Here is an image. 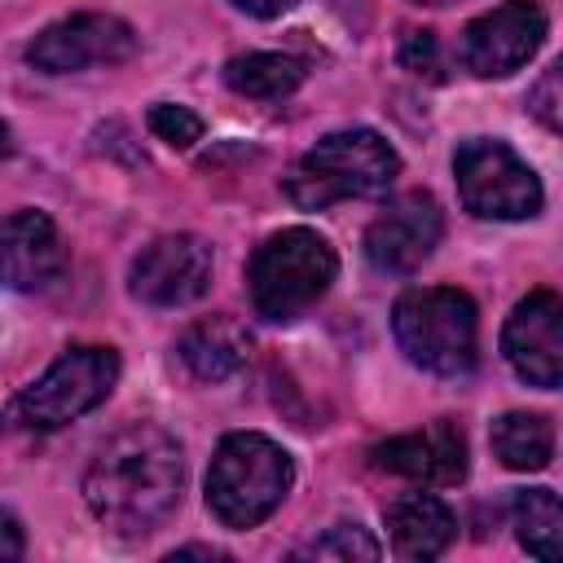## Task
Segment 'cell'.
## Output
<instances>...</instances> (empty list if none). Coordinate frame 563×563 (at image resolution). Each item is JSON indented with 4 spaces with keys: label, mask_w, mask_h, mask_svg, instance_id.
<instances>
[{
    "label": "cell",
    "mask_w": 563,
    "mask_h": 563,
    "mask_svg": "<svg viewBox=\"0 0 563 563\" xmlns=\"http://www.w3.org/2000/svg\"><path fill=\"white\" fill-rule=\"evenodd\" d=\"M233 9H242V13H251V18H277V13H286L295 0H229Z\"/></svg>",
    "instance_id": "24"
},
{
    "label": "cell",
    "mask_w": 563,
    "mask_h": 563,
    "mask_svg": "<svg viewBox=\"0 0 563 563\" xmlns=\"http://www.w3.org/2000/svg\"><path fill=\"white\" fill-rule=\"evenodd\" d=\"M299 559H347V563L352 559H378V541L361 523H334L321 537H312L299 550Z\"/></svg>",
    "instance_id": "20"
},
{
    "label": "cell",
    "mask_w": 563,
    "mask_h": 563,
    "mask_svg": "<svg viewBox=\"0 0 563 563\" xmlns=\"http://www.w3.org/2000/svg\"><path fill=\"white\" fill-rule=\"evenodd\" d=\"M440 233H444L440 202L422 189H409V194L391 198L365 229V260L378 273H396V277L413 273L431 260Z\"/></svg>",
    "instance_id": "11"
},
{
    "label": "cell",
    "mask_w": 563,
    "mask_h": 563,
    "mask_svg": "<svg viewBox=\"0 0 563 563\" xmlns=\"http://www.w3.org/2000/svg\"><path fill=\"white\" fill-rule=\"evenodd\" d=\"M501 352L523 383L563 387V299L550 290L523 295L501 325Z\"/></svg>",
    "instance_id": "12"
},
{
    "label": "cell",
    "mask_w": 563,
    "mask_h": 563,
    "mask_svg": "<svg viewBox=\"0 0 563 563\" xmlns=\"http://www.w3.org/2000/svg\"><path fill=\"white\" fill-rule=\"evenodd\" d=\"M453 176L462 207L479 220H528L541 211V180L506 141H462L453 154Z\"/></svg>",
    "instance_id": "7"
},
{
    "label": "cell",
    "mask_w": 563,
    "mask_h": 563,
    "mask_svg": "<svg viewBox=\"0 0 563 563\" xmlns=\"http://www.w3.org/2000/svg\"><path fill=\"white\" fill-rule=\"evenodd\" d=\"M246 347H251L246 330H242L238 321H229V317H202V321H194V325L180 334V343H176L185 369H189L194 378H202V383H224V378H233V374L246 365Z\"/></svg>",
    "instance_id": "16"
},
{
    "label": "cell",
    "mask_w": 563,
    "mask_h": 563,
    "mask_svg": "<svg viewBox=\"0 0 563 563\" xmlns=\"http://www.w3.org/2000/svg\"><path fill=\"white\" fill-rule=\"evenodd\" d=\"M339 260L334 246L317 233V229H282L273 233L246 268V286H251V308L264 321H295L303 317L334 282Z\"/></svg>",
    "instance_id": "5"
},
{
    "label": "cell",
    "mask_w": 563,
    "mask_h": 563,
    "mask_svg": "<svg viewBox=\"0 0 563 563\" xmlns=\"http://www.w3.org/2000/svg\"><path fill=\"white\" fill-rule=\"evenodd\" d=\"M488 444L497 453V462L506 471H541L554 453V427L541 418V413H523V409H510L493 422L488 431Z\"/></svg>",
    "instance_id": "18"
},
{
    "label": "cell",
    "mask_w": 563,
    "mask_h": 563,
    "mask_svg": "<svg viewBox=\"0 0 563 563\" xmlns=\"http://www.w3.org/2000/svg\"><path fill=\"white\" fill-rule=\"evenodd\" d=\"M145 123H150V132H154L163 145H172V150H189V145L202 141V119H198L189 106L154 101L150 114H145Z\"/></svg>",
    "instance_id": "21"
},
{
    "label": "cell",
    "mask_w": 563,
    "mask_h": 563,
    "mask_svg": "<svg viewBox=\"0 0 563 563\" xmlns=\"http://www.w3.org/2000/svg\"><path fill=\"white\" fill-rule=\"evenodd\" d=\"M391 330L400 352L440 378H462L479 356V317L471 295L453 286H418L405 290L391 308Z\"/></svg>",
    "instance_id": "4"
},
{
    "label": "cell",
    "mask_w": 563,
    "mask_h": 563,
    "mask_svg": "<svg viewBox=\"0 0 563 563\" xmlns=\"http://www.w3.org/2000/svg\"><path fill=\"white\" fill-rule=\"evenodd\" d=\"M413 4H453V0H413Z\"/></svg>",
    "instance_id": "26"
},
{
    "label": "cell",
    "mask_w": 563,
    "mask_h": 563,
    "mask_svg": "<svg viewBox=\"0 0 563 563\" xmlns=\"http://www.w3.org/2000/svg\"><path fill=\"white\" fill-rule=\"evenodd\" d=\"M510 528L532 559H563V497L550 488H515L506 501Z\"/></svg>",
    "instance_id": "17"
},
{
    "label": "cell",
    "mask_w": 563,
    "mask_h": 563,
    "mask_svg": "<svg viewBox=\"0 0 563 563\" xmlns=\"http://www.w3.org/2000/svg\"><path fill=\"white\" fill-rule=\"evenodd\" d=\"M224 84L238 97L255 101H282L303 84V62L290 53H246L224 66Z\"/></svg>",
    "instance_id": "19"
},
{
    "label": "cell",
    "mask_w": 563,
    "mask_h": 563,
    "mask_svg": "<svg viewBox=\"0 0 563 563\" xmlns=\"http://www.w3.org/2000/svg\"><path fill=\"white\" fill-rule=\"evenodd\" d=\"M66 246L44 211H13L4 220V282L13 290H44L62 277Z\"/></svg>",
    "instance_id": "14"
},
{
    "label": "cell",
    "mask_w": 563,
    "mask_h": 563,
    "mask_svg": "<svg viewBox=\"0 0 563 563\" xmlns=\"http://www.w3.org/2000/svg\"><path fill=\"white\" fill-rule=\"evenodd\" d=\"M136 53V31L114 13H70L44 26L26 44V62L44 75H70L88 66H114Z\"/></svg>",
    "instance_id": "8"
},
{
    "label": "cell",
    "mask_w": 563,
    "mask_h": 563,
    "mask_svg": "<svg viewBox=\"0 0 563 563\" xmlns=\"http://www.w3.org/2000/svg\"><path fill=\"white\" fill-rule=\"evenodd\" d=\"M374 462L422 488H444L466 475V435L453 418H435L422 431L391 435L374 449Z\"/></svg>",
    "instance_id": "13"
},
{
    "label": "cell",
    "mask_w": 563,
    "mask_h": 563,
    "mask_svg": "<svg viewBox=\"0 0 563 563\" xmlns=\"http://www.w3.org/2000/svg\"><path fill=\"white\" fill-rule=\"evenodd\" d=\"M185 488L180 444L154 427L132 422L110 435L84 471V501L114 537H150L172 519Z\"/></svg>",
    "instance_id": "1"
},
{
    "label": "cell",
    "mask_w": 563,
    "mask_h": 563,
    "mask_svg": "<svg viewBox=\"0 0 563 563\" xmlns=\"http://www.w3.org/2000/svg\"><path fill=\"white\" fill-rule=\"evenodd\" d=\"M211 286V246L198 233H163L145 242L128 268V290L150 308L194 303Z\"/></svg>",
    "instance_id": "10"
},
{
    "label": "cell",
    "mask_w": 563,
    "mask_h": 563,
    "mask_svg": "<svg viewBox=\"0 0 563 563\" xmlns=\"http://www.w3.org/2000/svg\"><path fill=\"white\" fill-rule=\"evenodd\" d=\"M528 114L550 128V132H563V57H554L541 79L528 88Z\"/></svg>",
    "instance_id": "22"
},
{
    "label": "cell",
    "mask_w": 563,
    "mask_h": 563,
    "mask_svg": "<svg viewBox=\"0 0 563 563\" xmlns=\"http://www.w3.org/2000/svg\"><path fill=\"white\" fill-rule=\"evenodd\" d=\"M0 532H4V559L9 563H18L22 559V528H18V519L4 510V519H0Z\"/></svg>",
    "instance_id": "25"
},
{
    "label": "cell",
    "mask_w": 563,
    "mask_h": 563,
    "mask_svg": "<svg viewBox=\"0 0 563 563\" xmlns=\"http://www.w3.org/2000/svg\"><path fill=\"white\" fill-rule=\"evenodd\" d=\"M387 537L400 559H440L457 537V519L435 493L418 488V493H400L387 506Z\"/></svg>",
    "instance_id": "15"
},
{
    "label": "cell",
    "mask_w": 563,
    "mask_h": 563,
    "mask_svg": "<svg viewBox=\"0 0 563 563\" xmlns=\"http://www.w3.org/2000/svg\"><path fill=\"white\" fill-rule=\"evenodd\" d=\"M119 383V352L114 347H97V343H79L66 347L13 405L18 422L31 431H57L75 418H84L88 409H97Z\"/></svg>",
    "instance_id": "6"
},
{
    "label": "cell",
    "mask_w": 563,
    "mask_h": 563,
    "mask_svg": "<svg viewBox=\"0 0 563 563\" xmlns=\"http://www.w3.org/2000/svg\"><path fill=\"white\" fill-rule=\"evenodd\" d=\"M545 40V13L532 0H506L488 13H479L475 22H466L462 40H457V57L471 75L479 79H501L510 70H519L523 62H532V53Z\"/></svg>",
    "instance_id": "9"
},
{
    "label": "cell",
    "mask_w": 563,
    "mask_h": 563,
    "mask_svg": "<svg viewBox=\"0 0 563 563\" xmlns=\"http://www.w3.org/2000/svg\"><path fill=\"white\" fill-rule=\"evenodd\" d=\"M400 66L413 70V75H427V79H444V57H440V44L431 31H405L400 35V48H396Z\"/></svg>",
    "instance_id": "23"
},
{
    "label": "cell",
    "mask_w": 563,
    "mask_h": 563,
    "mask_svg": "<svg viewBox=\"0 0 563 563\" xmlns=\"http://www.w3.org/2000/svg\"><path fill=\"white\" fill-rule=\"evenodd\" d=\"M295 462L282 444L260 431H233L216 444L207 466V510L224 528H255L264 523L290 493Z\"/></svg>",
    "instance_id": "2"
},
{
    "label": "cell",
    "mask_w": 563,
    "mask_h": 563,
    "mask_svg": "<svg viewBox=\"0 0 563 563\" xmlns=\"http://www.w3.org/2000/svg\"><path fill=\"white\" fill-rule=\"evenodd\" d=\"M400 176V154L374 128L321 136L286 176V198L303 211H325L343 198H374Z\"/></svg>",
    "instance_id": "3"
}]
</instances>
